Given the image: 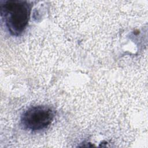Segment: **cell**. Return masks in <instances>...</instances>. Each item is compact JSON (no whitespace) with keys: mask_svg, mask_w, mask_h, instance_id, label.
Wrapping results in <instances>:
<instances>
[{"mask_svg":"<svg viewBox=\"0 0 148 148\" xmlns=\"http://www.w3.org/2000/svg\"><path fill=\"white\" fill-rule=\"evenodd\" d=\"M1 14L9 32L19 35L26 28L31 10V5L27 1L8 0L1 2Z\"/></svg>","mask_w":148,"mask_h":148,"instance_id":"cell-1","label":"cell"},{"mask_svg":"<svg viewBox=\"0 0 148 148\" xmlns=\"http://www.w3.org/2000/svg\"><path fill=\"white\" fill-rule=\"evenodd\" d=\"M54 117V111L45 106H32L24 112L21 121L23 127L30 131H36L47 128Z\"/></svg>","mask_w":148,"mask_h":148,"instance_id":"cell-2","label":"cell"}]
</instances>
